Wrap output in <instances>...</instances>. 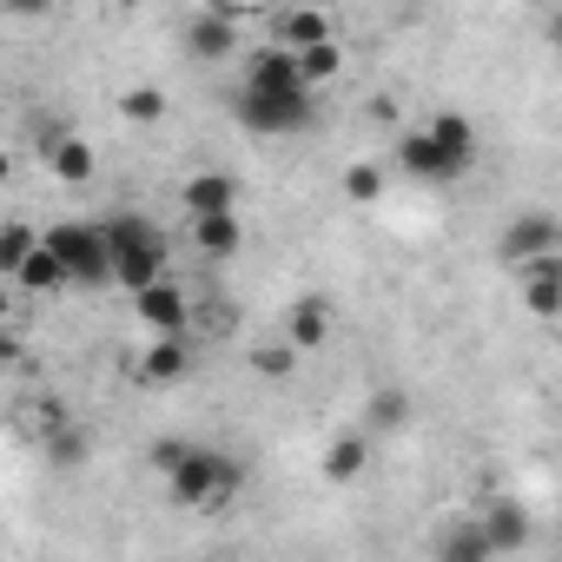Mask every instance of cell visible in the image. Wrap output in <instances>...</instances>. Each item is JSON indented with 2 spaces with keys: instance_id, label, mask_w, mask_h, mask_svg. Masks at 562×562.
I'll return each mask as SVG.
<instances>
[{
  "instance_id": "cell-1",
  "label": "cell",
  "mask_w": 562,
  "mask_h": 562,
  "mask_svg": "<svg viewBox=\"0 0 562 562\" xmlns=\"http://www.w3.org/2000/svg\"><path fill=\"white\" fill-rule=\"evenodd\" d=\"M166 490H172L179 509L212 516V509H225V503L245 490V463H238L232 450H218V443H186V457L166 470Z\"/></svg>"
},
{
  "instance_id": "cell-2",
  "label": "cell",
  "mask_w": 562,
  "mask_h": 562,
  "mask_svg": "<svg viewBox=\"0 0 562 562\" xmlns=\"http://www.w3.org/2000/svg\"><path fill=\"white\" fill-rule=\"evenodd\" d=\"M100 232H106V258H113V285H126L139 299L146 285L166 278V232L146 212H113V218H100Z\"/></svg>"
},
{
  "instance_id": "cell-3",
  "label": "cell",
  "mask_w": 562,
  "mask_h": 562,
  "mask_svg": "<svg viewBox=\"0 0 562 562\" xmlns=\"http://www.w3.org/2000/svg\"><path fill=\"white\" fill-rule=\"evenodd\" d=\"M238 126L258 133V139H285V133H305L318 120V93L312 87H238Z\"/></svg>"
},
{
  "instance_id": "cell-4",
  "label": "cell",
  "mask_w": 562,
  "mask_h": 562,
  "mask_svg": "<svg viewBox=\"0 0 562 562\" xmlns=\"http://www.w3.org/2000/svg\"><path fill=\"white\" fill-rule=\"evenodd\" d=\"M47 251H54V265L67 271V285H113V258H106V232H100V218H67V225H54L47 238H41Z\"/></svg>"
},
{
  "instance_id": "cell-5",
  "label": "cell",
  "mask_w": 562,
  "mask_h": 562,
  "mask_svg": "<svg viewBox=\"0 0 562 562\" xmlns=\"http://www.w3.org/2000/svg\"><path fill=\"white\" fill-rule=\"evenodd\" d=\"M238 27H245V8H238V0H212L205 14L186 21V47H192L199 60H232V54H238Z\"/></svg>"
},
{
  "instance_id": "cell-6",
  "label": "cell",
  "mask_w": 562,
  "mask_h": 562,
  "mask_svg": "<svg viewBox=\"0 0 562 562\" xmlns=\"http://www.w3.org/2000/svg\"><path fill=\"white\" fill-rule=\"evenodd\" d=\"M496 251H503L509 271L529 265V258H555V251H562V225H555L549 212H522V218H509V232L496 238Z\"/></svg>"
},
{
  "instance_id": "cell-7",
  "label": "cell",
  "mask_w": 562,
  "mask_h": 562,
  "mask_svg": "<svg viewBox=\"0 0 562 562\" xmlns=\"http://www.w3.org/2000/svg\"><path fill=\"white\" fill-rule=\"evenodd\" d=\"M424 139L437 146V159H443V172H450V179L476 166V126H470V113H457V106H443V113H430V126H424Z\"/></svg>"
},
{
  "instance_id": "cell-8",
  "label": "cell",
  "mask_w": 562,
  "mask_h": 562,
  "mask_svg": "<svg viewBox=\"0 0 562 562\" xmlns=\"http://www.w3.org/2000/svg\"><path fill=\"white\" fill-rule=\"evenodd\" d=\"M133 312H139V325L153 331V338H186V318H192V299L172 285V278H159V285H146L139 299H133Z\"/></svg>"
},
{
  "instance_id": "cell-9",
  "label": "cell",
  "mask_w": 562,
  "mask_h": 562,
  "mask_svg": "<svg viewBox=\"0 0 562 562\" xmlns=\"http://www.w3.org/2000/svg\"><path fill=\"white\" fill-rule=\"evenodd\" d=\"M146 391H172V384H186L192 378V345L186 338H153L146 351H139V371H133Z\"/></svg>"
},
{
  "instance_id": "cell-10",
  "label": "cell",
  "mask_w": 562,
  "mask_h": 562,
  "mask_svg": "<svg viewBox=\"0 0 562 562\" xmlns=\"http://www.w3.org/2000/svg\"><path fill=\"white\" fill-rule=\"evenodd\" d=\"M179 205H186V218H225V212H238V179L232 172H192Z\"/></svg>"
},
{
  "instance_id": "cell-11",
  "label": "cell",
  "mask_w": 562,
  "mask_h": 562,
  "mask_svg": "<svg viewBox=\"0 0 562 562\" xmlns=\"http://www.w3.org/2000/svg\"><path fill=\"white\" fill-rule=\"evenodd\" d=\"M325 338H331V299H318V292L292 299V312H285V345L305 358V351H318Z\"/></svg>"
},
{
  "instance_id": "cell-12",
  "label": "cell",
  "mask_w": 562,
  "mask_h": 562,
  "mask_svg": "<svg viewBox=\"0 0 562 562\" xmlns=\"http://www.w3.org/2000/svg\"><path fill=\"white\" fill-rule=\"evenodd\" d=\"M476 529H483V542L496 549V555H509V549H522L536 529H529V509L522 503H509V496H496L483 516H476Z\"/></svg>"
},
{
  "instance_id": "cell-13",
  "label": "cell",
  "mask_w": 562,
  "mask_h": 562,
  "mask_svg": "<svg viewBox=\"0 0 562 562\" xmlns=\"http://www.w3.org/2000/svg\"><path fill=\"white\" fill-rule=\"evenodd\" d=\"M516 271H522L529 312H536V318H555V312H562V251H555V258H529V265H516Z\"/></svg>"
},
{
  "instance_id": "cell-14",
  "label": "cell",
  "mask_w": 562,
  "mask_h": 562,
  "mask_svg": "<svg viewBox=\"0 0 562 562\" xmlns=\"http://www.w3.org/2000/svg\"><path fill=\"white\" fill-rule=\"evenodd\" d=\"M271 27H278L271 47H285V54H312V47L338 41V34H331V14H318V8H292V14H278Z\"/></svg>"
},
{
  "instance_id": "cell-15",
  "label": "cell",
  "mask_w": 562,
  "mask_h": 562,
  "mask_svg": "<svg viewBox=\"0 0 562 562\" xmlns=\"http://www.w3.org/2000/svg\"><path fill=\"white\" fill-rule=\"evenodd\" d=\"M364 463H371V437L364 430H345V437H331V450H325V483H358L364 476Z\"/></svg>"
},
{
  "instance_id": "cell-16",
  "label": "cell",
  "mask_w": 562,
  "mask_h": 562,
  "mask_svg": "<svg viewBox=\"0 0 562 562\" xmlns=\"http://www.w3.org/2000/svg\"><path fill=\"white\" fill-rule=\"evenodd\" d=\"M437 562H496V549L483 542L476 516H463V522H443V536H437Z\"/></svg>"
},
{
  "instance_id": "cell-17",
  "label": "cell",
  "mask_w": 562,
  "mask_h": 562,
  "mask_svg": "<svg viewBox=\"0 0 562 562\" xmlns=\"http://www.w3.org/2000/svg\"><path fill=\"white\" fill-rule=\"evenodd\" d=\"M192 245H199L205 258H232V251H245V218H238V212H225V218H192Z\"/></svg>"
},
{
  "instance_id": "cell-18",
  "label": "cell",
  "mask_w": 562,
  "mask_h": 562,
  "mask_svg": "<svg viewBox=\"0 0 562 562\" xmlns=\"http://www.w3.org/2000/svg\"><path fill=\"white\" fill-rule=\"evenodd\" d=\"M411 424V391L404 384H384L371 404H364V437H391V430H404Z\"/></svg>"
},
{
  "instance_id": "cell-19",
  "label": "cell",
  "mask_w": 562,
  "mask_h": 562,
  "mask_svg": "<svg viewBox=\"0 0 562 562\" xmlns=\"http://www.w3.org/2000/svg\"><path fill=\"white\" fill-rule=\"evenodd\" d=\"M47 166H54L60 186H87V179H93V146H87L80 133H67V139L47 146Z\"/></svg>"
},
{
  "instance_id": "cell-20",
  "label": "cell",
  "mask_w": 562,
  "mask_h": 562,
  "mask_svg": "<svg viewBox=\"0 0 562 562\" xmlns=\"http://www.w3.org/2000/svg\"><path fill=\"white\" fill-rule=\"evenodd\" d=\"M397 159H404V172H411V179H450V172H443V159H437V146L424 139V126L397 133Z\"/></svg>"
},
{
  "instance_id": "cell-21",
  "label": "cell",
  "mask_w": 562,
  "mask_h": 562,
  "mask_svg": "<svg viewBox=\"0 0 562 562\" xmlns=\"http://www.w3.org/2000/svg\"><path fill=\"white\" fill-rule=\"evenodd\" d=\"M41 443H47V463H54V470H74V463H87V457H93L87 424H60V430H47Z\"/></svg>"
},
{
  "instance_id": "cell-22",
  "label": "cell",
  "mask_w": 562,
  "mask_h": 562,
  "mask_svg": "<svg viewBox=\"0 0 562 562\" xmlns=\"http://www.w3.org/2000/svg\"><path fill=\"white\" fill-rule=\"evenodd\" d=\"M14 285H21V292H60V285H67V271L54 265V251H47V245H34V251H27V265L14 271Z\"/></svg>"
},
{
  "instance_id": "cell-23",
  "label": "cell",
  "mask_w": 562,
  "mask_h": 562,
  "mask_svg": "<svg viewBox=\"0 0 562 562\" xmlns=\"http://www.w3.org/2000/svg\"><path fill=\"white\" fill-rule=\"evenodd\" d=\"M292 60H299V80H305L312 93L345 74V47H338V41H325V47H312V54H292Z\"/></svg>"
},
{
  "instance_id": "cell-24",
  "label": "cell",
  "mask_w": 562,
  "mask_h": 562,
  "mask_svg": "<svg viewBox=\"0 0 562 562\" xmlns=\"http://www.w3.org/2000/svg\"><path fill=\"white\" fill-rule=\"evenodd\" d=\"M41 238H34V225H21V218H8V225H0V278H8V285H14V271L27 265V251H34Z\"/></svg>"
},
{
  "instance_id": "cell-25",
  "label": "cell",
  "mask_w": 562,
  "mask_h": 562,
  "mask_svg": "<svg viewBox=\"0 0 562 562\" xmlns=\"http://www.w3.org/2000/svg\"><path fill=\"white\" fill-rule=\"evenodd\" d=\"M120 113L139 120V126H153V120H166V93H159V87H133V93L120 100Z\"/></svg>"
},
{
  "instance_id": "cell-26",
  "label": "cell",
  "mask_w": 562,
  "mask_h": 562,
  "mask_svg": "<svg viewBox=\"0 0 562 562\" xmlns=\"http://www.w3.org/2000/svg\"><path fill=\"white\" fill-rule=\"evenodd\" d=\"M251 371L278 384V378H292V371H299V351H292V345H265V351H251Z\"/></svg>"
},
{
  "instance_id": "cell-27",
  "label": "cell",
  "mask_w": 562,
  "mask_h": 562,
  "mask_svg": "<svg viewBox=\"0 0 562 562\" xmlns=\"http://www.w3.org/2000/svg\"><path fill=\"white\" fill-rule=\"evenodd\" d=\"M345 199L378 205V199H384V172H378V166H351V172H345Z\"/></svg>"
},
{
  "instance_id": "cell-28",
  "label": "cell",
  "mask_w": 562,
  "mask_h": 562,
  "mask_svg": "<svg viewBox=\"0 0 562 562\" xmlns=\"http://www.w3.org/2000/svg\"><path fill=\"white\" fill-rule=\"evenodd\" d=\"M179 457H186V437H159V443H153V470H159V476H166Z\"/></svg>"
},
{
  "instance_id": "cell-29",
  "label": "cell",
  "mask_w": 562,
  "mask_h": 562,
  "mask_svg": "<svg viewBox=\"0 0 562 562\" xmlns=\"http://www.w3.org/2000/svg\"><path fill=\"white\" fill-rule=\"evenodd\" d=\"M8 312H14V285L0 278V325H8Z\"/></svg>"
},
{
  "instance_id": "cell-30",
  "label": "cell",
  "mask_w": 562,
  "mask_h": 562,
  "mask_svg": "<svg viewBox=\"0 0 562 562\" xmlns=\"http://www.w3.org/2000/svg\"><path fill=\"white\" fill-rule=\"evenodd\" d=\"M8 179H14V159H8V153H0V186H8Z\"/></svg>"
}]
</instances>
